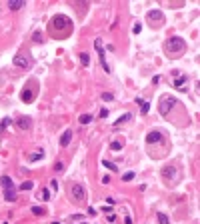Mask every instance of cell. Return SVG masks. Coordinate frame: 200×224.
I'll return each instance as SVG.
<instances>
[{"label":"cell","instance_id":"obj_1","mask_svg":"<svg viewBox=\"0 0 200 224\" xmlns=\"http://www.w3.org/2000/svg\"><path fill=\"white\" fill-rule=\"evenodd\" d=\"M72 30H74V24H72V20L66 14L52 16V20L48 24V32L52 38H68L72 34Z\"/></svg>","mask_w":200,"mask_h":224},{"label":"cell","instance_id":"obj_2","mask_svg":"<svg viewBox=\"0 0 200 224\" xmlns=\"http://www.w3.org/2000/svg\"><path fill=\"white\" fill-rule=\"evenodd\" d=\"M164 52H166V56L172 58V60L184 56V52H186V42H184V38H180V36H170L168 40H166V44H164Z\"/></svg>","mask_w":200,"mask_h":224},{"label":"cell","instance_id":"obj_3","mask_svg":"<svg viewBox=\"0 0 200 224\" xmlns=\"http://www.w3.org/2000/svg\"><path fill=\"white\" fill-rule=\"evenodd\" d=\"M68 198H70V202H74V204H84L86 202V190H84L82 184L78 182H68Z\"/></svg>","mask_w":200,"mask_h":224},{"label":"cell","instance_id":"obj_4","mask_svg":"<svg viewBox=\"0 0 200 224\" xmlns=\"http://www.w3.org/2000/svg\"><path fill=\"white\" fill-rule=\"evenodd\" d=\"M36 96H38V80L30 78L26 82V86L22 88V92H20V100H22L24 104H32L34 100H36Z\"/></svg>","mask_w":200,"mask_h":224},{"label":"cell","instance_id":"obj_5","mask_svg":"<svg viewBox=\"0 0 200 224\" xmlns=\"http://www.w3.org/2000/svg\"><path fill=\"white\" fill-rule=\"evenodd\" d=\"M160 176H162L168 184H176V180H178V166H176V164H172V162L166 164V166L160 170Z\"/></svg>","mask_w":200,"mask_h":224},{"label":"cell","instance_id":"obj_6","mask_svg":"<svg viewBox=\"0 0 200 224\" xmlns=\"http://www.w3.org/2000/svg\"><path fill=\"white\" fill-rule=\"evenodd\" d=\"M178 100L174 98V96H168V94H164L162 98H160V104H158V110H160V114H162L164 118H168V112L172 110V106L176 104Z\"/></svg>","mask_w":200,"mask_h":224},{"label":"cell","instance_id":"obj_7","mask_svg":"<svg viewBox=\"0 0 200 224\" xmlns=\"http://www.w3.org/2000/svg\"><path fill=\"white\" fill-rule=\"evenodd\" d=\"M12 64H16L18 68H30L32 66V58L26 56L24 52H18L14 58H12Z\"/></svg>","mask_w":200,"mask_h":224},{"label":"cell","instance_id":"obj_8","mask_svg":"<svg viewBox=\"0 0 200 224\" xmlns=\"http://www.w3.org/2000/svg\"><path fill=\"white\" fill-rule=\"evenodd\" d=\"M94 46H96V52H98V56H100V64H102V68H104L106 72H110V66L106 64V48L102 46V40H100V38H96V40H94Z\"/></svg>","mask_w":200,"mask_h":224},{"label":"cell","instance_id":"obj_9","mask_svg":"<svg viewBox=\"0 0 200 224\" xmlns=\"http://www.w3.org/2000/svg\"><path fill=\"white\" fill-rule=\"evenodd\" d=\"M148 22H150L152 28L162 26V24H164V14L160 10H150V12H148Z\"/></svg>","mask_w":200,"mask_h":224},{"label":"cell","instance_id":"obj_10","mask_svg":"<svg viewBox=\"0 0 200 224\" xmlns=\"http://www.w3.org/2000/svg\"><path fill=\"white\" fill-rule=\"evenodd\" d=\"M160 142H164V134L160 132V130H150V132L146 134V144L148 146L160 144Z\"/></svg>","mask_w":200,"mask_h":224},{"label":"cell","instance_id":"obj_11","mask_svg":"<svg viewBox=\"0 0 200 224\" xmlns=\"http://www.w3.org/2000/svg\"><path fill=\"white\" fill-rule=\"evenodd\" d=\"M172 76H176V80H172V86L174 88H184V84L188 82V76H186V74H180L178 70H174Z\"/></svg>","mask_w":200,"mask_h":224},{"label":"cell","instance_id":"obj_12","mask_svg":"<svg viewBox=\"0 0 200 224\" xmlns=\"http://www.w3.org/2000/svg\"><path fill=\"white\" fill-rule=\"evenodd\" d=\"M16 126H18L20 130H28V128L32 126V120H30L28 116H20L18 120H16Z\"/></svg>","mask_w":200,"mask_h":224},{"label":"cell","instance_id":"obj_13","mask_svg":"<svg viewBox=\"0 0 200 224\" xmlns=\"http://www.w3.org/2000/svg\"><path fill=\"white\" fill-rule=\"evenodd\" d=\"M70 140H72V128H66L64 132H62V136H60V146L64 148V146L70 144Z\"/></svg>","mask_w":200,"mask_h":224},{"label":"cell","instance_id":"obj_14","mask_svg":"<svg viewBox=\"0 0 200 224\" xmlns=\"http://www.w3.org/2000/svg\"><path fill=\"white\" fill-rule=\"evenodd\" d=\"M44 158V150H36V152H32V154H28V162H38V160H42Z\"/></svg>","mask_w":200,"mask_h":224},{"label":"cell","instance_id":"obj_15","mask_svg":"<svg viewBox=\"0 0 200 224\" xmlns=\"http://www.w3.org/2000/svg\"><path fill=\"white\" fill-rule=\"evenodd\" d=\"M4 200L6 202H14L16 200V190L14 188H6L4 190Z\"/></svg>","mask_w":200,"mask_h":224},{"label":"cell","instance_id":"obj_16","mask_svg":"<svg viewBox=\"0 0 200 224\" xmlns=\"http://www.w3.org/2000/svg\"><path fill=\"white\" fill-rule=\"evenodd\" d=\"M0 186H4V190H6V188H14L12 178H10V176H0Z\"/></svg>","mask_w":200,"mask_h":224},{"label":"cell","instance_id":"obj_17","mask_svg":"<svg viewBox=\"0 0 200 224\" xmlns=\"http://www.w3.org/2000/svg\"><path fill=\"white\" fill-rule=\"evenodd\" d=\"M24 6H26V2H24V0H18V2H12V0H10V2H8V8H10L12 12H14V10H20V8H24Z\"/></svg>","mask_w":200,"mask_h":224},{"label":"cell","instance_id":"obj_18","mask_svg":"<svg viewBox=\"0 0 200 224\" xmlns=\"http://www.w3.org/2000/svg\"><path fill=\"white\" fill-rule=\"evenodd\" d=\"M130 118H132V114H124V116H120L116 122H114V128H116V126H120V124H124V122H128Z\"/></svg>","mask_w":200,"mask_h":224},{"label":"cell","instance_id":"obj_19","mask_svg":"<svg viewBox=\"0 0 200 224\" xmlns=\"http://www.w3.org/2000/svg\"><path fill=\"white\" fill-rule=\"evenodd\" d=\"M156 220H158L160 224H170V220H168V216L164 212H156Z\"/></svg>","mask_w":200,"mask_h":224},{"label":"cell","instance_id":"obj_20","mask_svg":"<svg viewBox=\"0 0 200 224\" xmlns=\"http://www.w3.org/2000/svg\"><path fill=\"white\" fill-rule=\"evenodd\" d=\"M18 188H20V190H32V188H34V182H32V180H24V182L20 184Z\"/></svg>","mask_w":200,"mask_h":224},{"label":"cell","instance_id":"obj_21","mask_svg":"<svg viewBox=\"0 0 200 224\" xmlns=\"http://www.w3.org/2000/svg\"><path fill=\"white\" fill-rule=\"evenodd\" d=\"M102 164H104L106 168H108V170H112V172H118V166L114 162H110V160H102Z\"/></svg>","mask_w":200,"mask_h":224},{"label":"cell","instance_id":"obj_22","mask_svg":"<svg viewBox=\"0 0 200 224\" xmlns=\"http://www.w3.org/2000/svg\"><path fill=\"white\" fill-rule=\"evenodd\" d=\"M80 124H88V122H92V114H82V116L78 118Z\"/></svg>","mask_w":200,"mask_h":224},{"label":"cell","instance_id":"obj_23","mask_svg":"<svg viewBox=\"0 0 200 224\" xmlns=\"http://www.w3.org/2000/svg\"><path fill=\"white\" fill-rule=\"evenodd\" d=\"M32 214H36V216H42V214H46L44 208H40V206H32Z\"/></svg>","mask_w":200,"mask_h":224},{"label":"cell","instance_id":"obj_24","mask_svg":"<svg viewBox=\"0 0 200 224\" xmlns=\"http://www.w3.org/2000/svg\"><path fill=\"white\" fill-rule=\"evenodd\" d=\"M110 150H114V152H118V150H122V142H118V140H114L112 144H110Z\"/></svg>","mask_w":200,"mask_h":224},{"label":"cell","instance_id":"obj_25","mask_svg":"<svg viewBox=\"0 0 200 224\" xmlns=\"http://www.w3.org/2000/svg\"><path fill=\"white\" fill-rule=\"evenodd\" d=\"M80 60H82V64H84V66H88V64H90V56H88L86 52H82V54H80Z\"/></svg>","mask_w":200,"mask_h":224},{"label":"cell","instance_id":"obj_26","mask_svg":"<svg viewBox=\"0 0 200 224\" xmlns=\"http://www.w3.org/2000/svg\"><path fill=\"white\" fill-rule=\"evenodd\" d=\"M134 172H124V176H122V182H130V180H132L134 178Z\"/></svg>","mask_w":200,"mask_h":224},{"label":"cell","instance_id":"obj_27","mask_svg":"<svg viewBox=\"0 0 200 224\" xmlns=\"http://www.w3.org/2000/svg\"><path fill=\"white\" fill-rule=\"evenodd\" d=\"M32 40H34V42H42V32H40V30H36V32L32 34Z\"/></svg>","mask_w":200,"mask_h":224},{"label":"cell","instance_id":"obj_28","mask_svg":"<svg viewBox=\"0 0 200 224\" xmlns=\"http://www.w3.org/2000/svg\"><path fill=\"white\" fill-rule=\"evenodd\" d=\"M40 198H42V200H48V198H50V192H48V190H46V188H42V192H40Z\"/></svg>","mask_w":200,"mask_h":224},{"label":"cell","instance_id":"obj_29","mask_svg":"<svg viewBox=\"0 0 200 224\" xmlns=\"http://www.w3.org/2000/svg\"><path fill=\"white\" fill-rule=\"evenodd\" d=\"M82 220H84V218L80 216V214H72V216H70V222H82Z\"/></svg>","mask_w":200,"mask_h":224},{"label":"cell","instance_id":"obj_30","mask_svg":"<svg viewBox=\"0 0 200 224\" xmlns=\"http://www.w3.org/2000/svg\"><path fill=\"white\" fill-rule=\"evenodd\" d=\"M132 30H134V34H140V30H142V24H140V22H136Z\"/></svg>","mask_w":200,"mask_h":224},{"label":"cell","instance_id":"obj_31","mask_svg":"<svg viewBox=\"0 0 200 224\" xmlns=\"http://www.w3.org/2000/svg\"><path fill=\"white\" fill-rule=\"evenodd\" d=\"M148 110H150V104H148V102H142V114H148Z\"/></svg>","mask_w":200,"mask_h":224},{"label":"cell","instance_id":"obj_32","mask_svg":"<svg viewBox=\"0 0 200 224\" xmlns=\"http://www.w3.org/2000/svg\"><path fill=\"white\" fill-rule=\"evenodd\" d=\"M112 206H108V204H106V206H102V212H106V214H112Z\"/></svg>","mask_w":200,"mask_h":224},{"label":"cell","instance_id":"obj_33","mask_svg":"<svg viewBox=\"0 0 200 224\" xmlns=\"http://www.w3.org/2000/svg\"><path fill=\"white\" fill-rule=\"evenodd\" d=\"M112 98H114V96L110 94V92H104V94H102V100H108V102H110Z\"/></svg>","mask_w":200,"mask_h":224},{"label":"cell","instance_id":"obj_34","mask_svg":"<svg viewBox=\"0 0 200 224\" xmlns=\"http://www.w3.org/2000/svg\"><path fill=\"white\" fill-rule=\"evenodd\" d=\"M62 168H64V164H62V162H56V164H54V170H56V172H60Z\"/></svg>","mask_w":200,"mask_h":224},{"label":"cell","instance_id":"obj_35","mask_svg":"<svg viewBox=\"0 0 200 224\" xmlns=\"http://www.w3.org/2000/svg\"><path fill=\"white\" fill-rule=\"evenodd\" d=\"M106 116H108V108H102L100 110V118H106Z\"/></svg>","mask_w":200,"mask_h":224},{"label":"cell","instance_id":"obj_36","mask_svg":"<svg viewBox=\"0 0 200 224\" xmlns=\"http://www.w3.org/2000/svg\"><path fill=\"white\" fill-rule=\"evenodd\" d=\"M124 224H132V218H130V216H126V218H124Z\"/></svg>","mask_w":200,"mask_h":224},{"label":"cell","instance_id":"obj_37","mask_svg":"<svg viewBox=\"0 0 200 224\" xmlns=\"http://www.w3.org/2000/svg\"><path fill=\"white\" fill-rule=\"evenodd\" d=\"M74 224H76V222H74ZM78 224H86V222H84V220H82V222H78Z\"/></svg>","mask_w":200,"mask_h":224},{"label":"cell","instance_id":"obj_38","mask_svg":"<svg viewBox=\"0 0 200 224\" xmlns=\"http://www.w3.org/2000/svg\"><path fill=\"white\" fill-rule=\"evenodd\" d=\"M50 224H60V222H50Z\"/></svg>","mask_w":200,"mask_h":224},{"label":"cell","instance_id":"obj_39","mask_svg":"<svg viewBox=\"0 0 200 224\" xmlns=\"http://www.w3.org/2000/svg\"><path fill=\"white\" fill-rule=\"evenodd\" d=\"M4 224H8V222H4Z\"/></svg>","mask_w":200,"mask_h":224}]
</instances>
